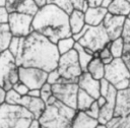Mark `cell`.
<instances>
[{"label":"cell","instance_id":"obj_43","mask_svg":"<svg viewBox=\"0 0 130 128\" xmlns=\"http://www.w3.org/2000/svg\"><path fill=\"white\" fill-rule=\"evenodd\" d=\"M95 102L98 103V105H99V107L101 108L102 106H104L105 104H106V102H107V100H106V98L105 97H103V95H100L96 100H95Z\"/></svg>","mask_w":130,"mask_h":128},{"label":"cell","instance_id":"obj_35","mask_svg":"<svg viewBox=\"0 0 130 128\" xmlns=\"http://www.w3.org/2000/svg\"><path fill=\"white\" fill-rule=\"evenodd\" d=\"M99 112H100V107H99V105H98V103H96L95 101L91 104V106L88 108V110L85 111V113H86L88 116H90V117H92V118H94V119H98V117H99Z\"/></svg>","mask_w":130,"mask_h":128},{"label":"cell","instance_id":"obj_44","mask_svg":"<svg viewBox=\"0 0 130 128\" xmlns=\"http://www.w3.org/2000/svg\"><path fill=\"white\" fill-rule=\"evenodd\" d=\"M27 128H40V124H39V121L34 119L32 122L30 123V125L27 127Z\"/></svg>","mask_w":130,"mask_h":128},{"label":"cell","instance_id":"obj_31","mask_svg":"<svg viewBox=\"0 0 130 128\" xmlns=\"http://www.w3.org/2000/svg\"><path fill=\"white\" fill-rule=\"evenodd\" d=\"M22 95H19L15 90L12 88L6 91V98H5V103L8 105H18L19 100Z\"/></svg>","mask_w":130,"mask_h":128},{"label":"cell","instance_id":"obj_50","mask_svg":"<svg viewBox=\"0 0 130 128\" xmlns=\"http://www.w3.org/2000/svg\"><path fill=\"white\" fill-rule=\"evenodd\" d=\"M129 86H130V78H129Z\"/></svg>","mask_w":130,"mask_h":128},{"label":"cell","instance_id":"obj_24","mask_svg":"<svg viewBox=\"0 0 130 128\" xmlns=\"http://www.w3.org/2000/svg\"><path fill=\"white\" fill-rule=\"evenodd\" d=\"M74 50L77 53L78 61H79V64H80V67H81L82 71L83 72H86V67H87L88 63L91 61V59L93 58V54H91L85 48H83L82 46H80L78 43H75Z\"/></svg>","mask_w":130,"mask_h":128},{"label":"cell","instance_id":"obj_48","mask_svg":"<svg viewBox=\"0 0 130 128\" xmlns=\"http://www.w3.org/2000/svg\"><path fill=\"white\" fill-rule=\"evenodd\" d=\"M6 5V0H0V7H5Z\"/></svg>","mask_w":130,"mask_h":128},{"label":"cell","instance_id":"obj_4","mask_svg":"<svg viewBox=\"0 0 130 128\" xmlns=\"http://www.w3.org/2000/svg\"><path fill=\"white\" fill-rule=\"evenodd\" d=\"M34 119L32 114L19 105H0V128H27Z\"/></svg>","mask_w":130,"mask_h":128},{"label":"cell","instance_id":"obj_14","mask_svg":"<svg viewBox=\"0 0 130 128\" xmlns=\"http://www.w3.org/2000/svg\"><path fill=\"white\" fill-rule=\"evenodd\" d=\"M5 8L8 13L17 12L34 16L39 10L34 0H6Z\"/></svg>","mask_w":130,"mask_h":128},{"label":"cell","instance_id":"obj_16","mask_svg":"<svg viewBox=\"0 0 130 128\" xmlns=\"http://www.w3.org/2000/svg\"><path fill=\"white\" fill-rule=\"evenodd\" d=\"M130 113V86L117 90L114 117H124Z\"/></svg>","mask_w":130,"mask_h":128},{"label":"cell","instance_id":"obj_3","mask_svg":"<svg viewBox=\"0 0 130 128\" xmlns=\"http://www.w3.org/2000/svg\"><path fill=\"white\" fill-rule=\"evenodd\" d=\"M75 113V109L65 106L52 95L38 119L40 128H72V120Z\"/></svg>","mask_w":130,"mask_h":128},{"label":"cell","instance_id":"obj_28","mask_svg":"<svg viewBox=\"0 0 130 128\" xmlns=\"http://www.w3.org/2000/svg\"><path fill=\"white\" fill-rule=\"evenodd\" d=\"M111 51V54L114 58H121L123 54V48H124V43L122 38H117L115 40H112L108 43L107 45Z\"/></svg>","mask_w":130,"mask_h":128},{"label":"cell","instance_id":"obj_13","mask_svg":"<svg viewBox=\"0 0 130 128\" xmlns=\"http://www.w3.org/2000/svg\"><path fill=\"white\" fill-rule=\"evenodd\" d=\"M116 95H117V89L110 84L109 89L107 91V94L105 95L107 102L104 106L100 108L98 121L99 124L106 125L113 117H114V111H115V103H116Z\"/></svg>","mask_w":130,"mask_h":128},{"label":"cell","instance_id":"obj_45","mask_svg":"<svg viewBox=\"0 0 130 128\" xmlns=\"http://www.w3.org/2000/svg\"><path fill=\"white\" fill-rule=\"evenodd\" d=\"M34 1L36 2V4L38 5V7H39V8L47 4V0H34Z\"/></svg>","mask_w":130,"mask_h":128},{"label":"cell","instance_id":"obj_18","mask_svg":"<svg viewBox=\"0 0 130 128\" xmlns=\"http://www.w3.org/2000/svg\"><path fill=\"white\" fill-rule=\"evenodd\" d=\"M108 10L104 7H87L84 11L85 24L90 26H96L102 24Z\"/></svg>","mask_w":130,"mask_h":128},{"label":"cell","instance_id":"obj_51","mask_svg":"<svg viewBox=\"0 0 130 128\" xmlns=\"http://www.w3.org/2000/svg\"><path fill=\"white\" fill-rule=\"evenodd\" d=\"M128 18H130V15H129V16H128Z\"/></svg>","mask_w":130,"mask_h":128},{"label":"cell","instance_id":"obj_27","mask_svg":"<svg viewBox=\"0 0 130 128\" xmlns=\"http://www.w3.org/2000/svg\"><path fill=\"white\" fill-rule=\"evenodd\" d=\"M106 126L107 128H130V113L124 117H113Z\"/></svg>","mask_w":130,"mask_h":128},{"label":"cell","instance_id":"obj_8","mask_svg":"<svg viewBox=\"0 0 130 128\" xmlns=\"http://www.w3.org/2000/svg\"><path fill=\"white\" fill-rule=\"evenodd\" d=\"M17 81H19L18 66L10 52L5 50L0 53V86L7 91Z\"/></svg>","mask_w":130,"mask_h":128},{"label":"cell","instance_id":"obj_29","mask_svg":"<svg viewBox=\"0 0 130 128\" xmlns=\"http://www.w3.org/2000/svg\"><path fill=\"white\" fill-rule=\"evenodd\" d=\"M75 41L72 37H67V38H63V39H60L57 43H56V46H57V49H58V52L60 55L62 54H65L69 51H71L72 49H74V45H75Z\"/></svg>","mask_w":130,"mask_h":128},{"label":"cell","instance_id":"obj_15","mask_svg":"<svg viewBox=\"0 0 130 128\" xmlns=\"http://www.w3.org/2000/svg\"><path fill=\"white\" fill-rule=\"evenodd\" d=\"M77 85L80 89L84 90L94 100H96L100 93V80L94 79L88 72H82L77 80Z\"/></svg>","mask_w":130,"mask_h":128},{"label":"cell","instance_id":"obj_25","mask_svg":"<svg viewBox=\"0 0 130 128\" xmlns=\"http://www.w3.org/2000/svg\"><path fill=\"white\" fill-rule=\"evenodd\" d=\"M95 100L92 97H90L84 90L79 88L77 92V98H76V110L85 112L86 110H88V108L91 106V104Z\"/></svg>","mask_w":130,"mask_h":128},{"label":"cell","instance_id":"obj_9","mask_svg":"<svg viewBox=\"0 0 130 128\" xmlns=\"http://www.w3.org/2000/svg\"><path fill=\"white\" fill-rule=\"evenodd\" d=\"M77 82H69L62 79L61 82L52 84L53 97L67 107L76 110V98L78 92Z\"/></svg>","mask_w":130,"mask_h":128},{"label":"cell","instance_id":"obj_32","mask_svg":"<svg viewBox=\"0 0 130 128\" xmlns=\"http://www.w3.org/2000/svg\"><path fill=\"white\" fill-rule=\"evenodd\" d=\"M40 92H41L40 98H41V99L43 100V102L46 104V103L48 102V100L53 95V94H52V85H51L50 83L46 82V83L40 88Z\"/></svg>","mask_w":130,"mask_h":128},{"label":"cell","instance_id":"obj_5","mask_svg":"<svg viewBox=\"0 0 130 128\" xmlns=\"http://www.w3.org/2000/svg\"><path fill=\"white\" fill-rule=\"evenodd\" d=\"M72 38L91 54L98 53L110 42V39L102 24L96 26L85 24L83 29L76 35H73Z\"/></svg>","mask_w":130,"mask_h":128},{"label":"cell","instance_id":"obj_37","mask_svg":"<svg viewBox=\"0 0 130 128\" xmlns=\"http://www.w3.org/2000/svg\"><path fill=\"white\" fill-rule=\"evenodd\" d=\"M109 86H110V83H109L108 80H106L105 78H102L100 80V93H101V95L105 97L107 94Z\"/></svg>","mask_w":130,"mask_h":128},{"label":"cell","instance_id":"obj_34","mask_svg":"<svg viewBox=\"0 0 130 128\" xmlns=\"http://www.w3.org/2000/svg\"><path fill=\"white\" fill-rule=\"evenodd\" d=\"M12 89L15 90L19 95H26L27 92H28V87L26 85H24L22 82L20 81H17L13 86H12Z\"/></svg>","mask_w":130,"mask_h":128},{"label":"cell","instance_id":"obj_7","mask_svg":"<svg viewBox=\"0 0 130 128\" xmlns=\"http://www.w3.org/2000/svg\"><path fill=\"white\" fill-rule=\"evenodd\" d=\"M56 70L62 79L69 82H77L83 71L80 67L78 56L74 49L60 55Z\"/></svg>","mask_w":130,"mask_h":128},{"label":"cell","instance_id":"obj_6","mask_svg":"<svg viewBox=\"0 0 130 128\" xmlns=\"http://www.w3.org/2000/svg\"><path fill=\"white\" fill-rule=\"evenodd\" d=\"M104 78L117 90L124 89L129 86L130 71L122 58H114L110 64L105 65Z\"/></svg>","mask_w":130,"mask_h":128},{"label":"cell","instance_id":"obj_40","mask_svg":"<svg viewBox=\"0 0 130 128\" xmlns=\"http://www.w3.org/2000/svg\"><path fill=\"white\" fill-rule=\"evenodd\" d=\"M103 0H86L87 7H100Z\"/></svg>","mask_w":130,"mask_h":128},{"label":"cell","instance_id":"obj_17","mask_svg":"<svg viewBox=\"0 0 130 128\" xmlns=\"http://www.w3.org/2000/svg\"><path fill=\"white\" fill-rule=\"evenodd\" d=\"M18 105L23 107L24 109H26L28 112H30L36 120H38L41 117V115L44 112L45 107H46V104L43 102V100L41 98H32L27 94L22 95L20 98Z\"/></svg>","mask_w":130,"mask_h":128},{"label":"cell","instance_id":"obj_46","mask_svg":"<svg viewBox=\"0 0 130 128\" xmlns=\"http://www.w3.org/2000/svg\"><path fill=\"white\" fill-rule=\"evenodd\" d=\"M111 1H112V0H103V1H102V4H101V7H104V8L107 9V8L109 7Z\"/></svg>","mask_w":130,"mask_h":128},{"label":"cell","instance_id":"obj_47","mask_svg":"<svg viewBox=\"0 0 130 128\" xmlns=\"http://www.w3.org/2000/svg\"><path fill=\"white\" fill-rule=\"evenodd\" d=\"M113 59H114V57H109V58H106V59L102 60V62L104 63V65H108L113 61Z\"/></svg>","mask_w":130,"mask_h":128},{"label":"cell","instance_id":"obj_39","mask_svg":"<svg viewBox=\"0 0 130 128\" xmlns=\"http://www.w3.org/2000/svg\"><path fill=\"white\" fill-rule=\"evenodd\" d=\"M8 12L5 7H0V24L7 23L8 21Z\"/></svg>","mask_w":130,"mask_h":128},{"label":"cell","instance_id":"obj_19","mask_svg":"<svg viewBox=\"0 0 130 128\" xmlns=\"http://www.w3.org/2000/svg\"><path fill=\"white\" fill-rule=\"evenodd\" d=\"M99 125L98 119L88 116L84 111H77L72 120V128H95Z\"/></svg>","mask_w":130,"mask_h":128},{"label":"cell","instance_id":"obj_22","mask_svg":"<svg viewBox=\"0 0 130 128\" xmlns=\"http://www.w3.org/2000/svg\"><path fill=\"white\" fill-rule=\"evenodd\" d=\"M107 10L111 14L128 17L130 15V2L128 0H112Z\"/></svg>","mask_w":130,"mask_h":128},{"label":"cell","instance_id":"obj_33","mask_svg":"<svg viewBox=\"0 0 130 128\" xmlns=\"http://www.w3.org/2000/svg\"><path fill=\"white\" fill-rule=\"evenodd\" d=\"M62 81V78L60 77L58 71L55 69L53 71H50L48 72V75H47V82L50 83L51 85L52 84H55V83H59Z\"/></svg>","mask_w":130,"mask_h":128},{"label":"cell","instance_id":"obj_26","mask_svg":"<svg viewBox=\"0 0 130 128\" xmlns=\"http://www.w3.org/2000/svg\"><path fill=\"white\" fill-rule=\"evenodd\" d=\"M11 38H12V35L9 30L8 24L7 23L0 24V53L8 49Z\"/></svg>","mask_w":130,"mask_h":128},{"label":"cell","instance_id":"obj_36","mask_svg":"<svg viewBox=\"0 0 130 128\" xmlns=\"http://www.w3.org/2000/svg\"><path fill=\"white\" fill-rule=\"evenodd\" d=\"M71 2H72L74 9H78V10H81L84 12L87 8L86 0H71Z\"/></svg>","mask_w":130,"mask_h":128},{"label":"cell","instance_id":"obj_10","mask_svg":"<svg viewBox=\"0 0 130 128\" xmlns=\"http://www.w3.org/2000/svg\"><path fill=\"white\" fill-rule=\"evenodd\" d=\"M31 15L12 12L8 14V21L7 24L9 26V30L12 37L18 38H25L32 31L31 22H32Z\"/></svg>","mask_w":130,"mask_h":128},{"label":"cell","instance_id":"obj_12","mask_svg":"<svg viewBox=\"0 0 130 128\" xmlns=\"http://www.w3.org/2000/svg\"><path fill=\"white\" fill-rule=\"evenodd\" d=\"M126 18L127 17L114 15V14H111L109 12L106 14V16L102 22V25L104 26L110 41L121 37L122 30L124 27V22H125Z\"/></svg>","mask_w":130,"mask_h":128},{"label":"cell","instance_id":"obj_21","mask_svg":"<svg viewBox=\"0 0 130 128\" xmlns=\"http://www.w3.org/2000/svg\"><path fill=\"white\" fill-rule=\"evenodd\" d=\"M68 19H69V27L72 36L81 31L85 26L84 12L81 10L73 9V11L68 14Z\"/></svg>","mask_w":130,"mask_h":128},{"label":"cell","instance_id":"obj_20","mask_svg":"<svg viewBox=\"0 0 130 128\" xmlns=\"http://www.w3.org/2000/svg\"><path fill=\"white\" fill-rule=\"evenodd\" d=\"M121 38L124 43L123 54H122L121 58L130 71V18H128V17L125 19Z\"/></svg>","mask_w":130,"mask_h":128},{"label":"cell","instance_id":"obj_38","mask_svg":"<svg viewBox=\"0 0 130 128\" xmlns=\"http://www.w3.org/2000/svg\"><path fill=\"white\" fill-rule=\"evenodd\" d=\"M107 45H108V44H107ZM98 57H99L101 60H104V59H106V58L113 57V56H112V54H111V51H110L109 47L106 46V47H104L102 50H100V51L98 52Z\"/></svg>","mask_w":130,"mask_h":128},{"label":"cell","instance_id":"obj_11","mask_svg":"<svg viewBox=\"0 0 130 128\" xmlns=\"http://www.w3.org/2000/svg\"><path fill=\"white\" fill-rule=\"evenodd\" d=\"M48 72L34 67L18 66L19 81L28 87V89H40L47 82Z\"/></svg>","mask_w":130,"mask_h":128},{"label":"cell","instance_id":"obj_2","mask_svg":"<svg viewBox=\"0 0 130 128\" xmlns=\"http://www.w3.org/2000/svg\"><path fill=\"white\" fill-rule=\"evenodd\" d=\"M31 27L49 41L56 44L60 39L72 37L68 14L54 4H46L39 8L32 17Z\"/></svg>","mask_w":130,"mask_h":128},{"label":"cell","instance_id":"obj_42","mask_svg":"<svg viewBox=\"0 0 130 128\" xmlns=\"http://www.w3.org/2000/svg\"><path fill=\"white\" fill-rule=\"evenodd\" d=\"M5 98H6V90L0 86V105L5 103Z\"/></svg>","mask_w":130,"mask_h":128},{"label":"cell","instance_id":"obj_52","mask_svg":"<svg viewBox=\"0 0 130 128\" xmlns=\"http://www.w3.org/2000/svg\"><path fill=\"white\" fill-rule=\"evenodd\" d=\"M128 1H129V2H130V0H128Z\"/></svg>","mask_w":130,"mask_h":128},{"label":"cell","instance_id":"obj_1","mask_svg":"<svg viewBox=\"0 0 130 128\" xmlns=\"http://www.w3.org/2000/svg\"><path fill=\"white\" fill-rule=\"evenodd\" d=\"M59 57L56 44L32 30L23 39L21 54L15 63L17 66L34 67L50 72L57 68Z\"/></svg>","mask_w":130,"mask_h":128},{"label":"cell","instance_id":"obj_49","mask_svg":"<svg viewBox=\"0 0 130 128\" xmlns=\"http://www.w3.org/2000/svg\"><path fill=\"white\" fill-rule=\"evenodd\" d=\"M95 128H107V126L106 125H103V124H99Z\"/></svg>","mask_w":130,"mask_h":128},{"label":"cell","instance_id":"obj_23","mask_svg":"<svg viewBox=\"0 0 130 128\" xmlns=\"http://www.w3.org/2000/svg\"><path fill=\"white\" fill-rule=\"evenodd\" d=\"M86 72H88L94 79L101 80L105 75V65L99 57H93L86 67Z\"/></svg>","mask_w":130,"mask_h":128},{"label":"cell","instance_id":"obj_41","mask_svg":"<svg viewBox=\"0 0 130 128\" xmlns=\"http://www.w3.org/2000/svg\"><path fill=\"white\" fill-rule=\"evenodd\" d=\"M40 89H29L27 92V95L32 97V98H40Z\"/></svg>","mask_w":130,"mask_h":128},{"label":"cell","instance_id":"obj_30","mask_svg":"<svg viewBox=\"0 0 130 128\" xmlns=\"http://www.w3.org/2000/svg\"><path fill=\"white\" fill-rule=\"evenodd\" d=\"M23 41V38H18V37H12L11 40H10V43H9V46H8V51L10 52V54L15 58L19 48H20V45Z\"/></svg>","mask_w":130,"mask_h":128}]
</instances>
